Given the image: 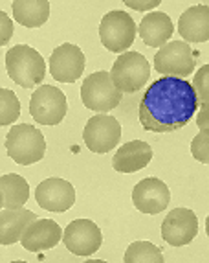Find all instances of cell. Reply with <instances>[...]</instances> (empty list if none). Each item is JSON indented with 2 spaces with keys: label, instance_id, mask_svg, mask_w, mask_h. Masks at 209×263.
I'll return each instance as SVG.
<instances>
[{
  "label": "cell",
  "instance_id": "603a6c76",
  "mask_svg": "<svg viewBox=\"0 0 209 263\" xmlns=\"http://www.w3.org/2000/svg\"><path fill=\"white\" fill-rule=\"evenodd\" d=\"M0 98H2V114H0V123L9 125L20 116V101L17 100L13 90L2 87L0 88Z\"/></svg>",
  "mask_w": 209,
  "mask_h": 263
},
{
  "label": "cell",
  "instance_id": "44dd1931",
  "mask_svg": "<svg viewBox=\"0 0 209 263\" xmlns=\"http://www.w3.org/2000/svg\"><path fill=\"white\" fill-rule=\"evenodd\" d=\"M11 8L15 21L24 28H40L50 18L48 0H15Z\"/></svg>",
  "mask_w": 209,
  "mask_h": 263
},
{
  "label": "cell",
  "instance_id": "4316f807",
  "mask_svg": "<svg viewBox=\"0 0 209 263\" xmlns=\"http://www.w3.org/2000/svg\"><path fill=\"white\" fill-rule=\"evenodd\" d=\"M0 18H2V44H6L9 39H11L13 26H11V21H9V17L4 13V11H0Z\"/></svg>",
  "mask_w": 209,
  "mask_h": 263
},
{
  "label": "cell",
  "instance_id": "4dcf8cb0",
  "mask_svg": "<svg viewBox=\"0 0 209 263\" xmlns=\"http://www.w3.org/2000/svg\"><path fill=\"white\" fill-rule=\"evenodd\" d=\"M11 263H28V261H22V259H20V261H11Z\"/></svg>",
  "mask_w": 209,
  "mask_h": 263
},
{
  "label": "cell",
  "instance_id": "52a82bcc",
  "mask_svg": "<svg viewBox=\"0 0 209 263\" xmlns=\"http://www.w3.org/2000/svg\"><path fill=\"white\" fill-rule=\"evenodd\" d=\"M68 112V101L59 87L43 85L37 87L30 98L31 118L40 125H57Z\"/></svg>",
  "mask_w": 209,
  "mask_h": 263
},
{
  "label": "cell",
  "instance_id": "7402d4cb",
  "mask_svg": "<svg viewBox=\"0 0 209 263\" xmlns=\"http://www.w3.org/2000/svg\"><path fill=\"white\" fill-rule=\"evenodd\" d=\"M123 263H165L160 247L151 241H134L127 247Z\"/></svg>",
  "mask_w": 209,
  "mask_h": 263
},
{
  "label": "cell",
  "instance_id": "8fae6325",
  "mask_svg": "<svg viewBox=\"0 0 209 263\" xmlns=\"http://www.w3.org/2000/svg\"><path fill=\"white\" fill-rule=\"evenodd\" d=\"M85 53L77 44L65 43L50 55V74L61 83H75L85 72Z\"/></svg>",
  "mask_w": 209,
  "mask_h": 263
},
{
  "label": "cell",
  "instance_id": "277c9868",
  "mask_svg": "<svg viewBox=\"0 0 209 263\" xmlns=\"http://www.w3.org/2000/svg\"><path fill=\"white\" fill-rule=\"evenodd\" d=\"M81 100L85 107L99 114L109 112L121 103L123 92L114 85L112 78L107 70L90 74L81 85Z\"/></svg>",
  "mask_w": 209,
  "mask_h": 263
},
{
  "label": "cell",
  "instance_id": "6da1fadb",
  "mask_svg": "<svg viewBox=\"0 0 209 263\" xmlns=\"http://www.w3.org/2000/svg\"><path fill=\"white\" fill-rule=\"evenodd\" d=\"M200 101L187 79L160 78L153 81L139 101V122L149 133H173L196 116Z\"/></svg>",
  "mask_w": 209,
  "mask_h": 263
},
{
  "label": "cell",
  "instance_id": "2e32d148",
  "mask_svg": "<svg viewBox=\"0 0 209 263\" xmlns=\"http://www.w3.org/2000/svg\"><path fill=\"white\" fill-rule=\"evenodd\" d=\"M153 160V147L143 140H132L119 145L112 158V167L119 173H136Z\"/></svg>",
  "mask_w": 209,
  "mask_h": 263
},
{
  "label": "cell",
  "instance_id": "ba28073f",
  "mask_svg": "<svg viewBox=\"0 0 209 263\" xmlns=\"http://www.w3.org/2000/svg\"><path fill=\"white\" fill-rule=\"evenodd\" d=\"M154 70L163 78L185 79L195 72L193 50L183 41H171L154 55Z\"/></svg>",
  "mask_w": 209,
  "mask_h": 263
},
{
  "label": "cell",
  "instance_id": "f546056e",
  "mask_svg": "<svg viewBox=\"0 0 209 263\" xmlns=\"http://www.w3.org/2000/svg\"><path fill=\"white\" fill-rule=\"evenodd\" d=\"M205 234H207V237H209V215H207V219H205Z\"/></svg>",
  "mask_w": 209,
  "mask_h": 263
},
{
  "label": "cell",
  "instance_id": "484cf974",
  "mask_svg": "<svg viewBox=\"0 0 209 263\" xmlns=\"http://www.w3.org/2000/svg\"><path fill=\"white\" fill-rule=\"evenodd\" d=\"M196 125L200 129V133L209 135V103H202L200 110L196 114Z\"/></svg>",
  "mask_w": 209,
  "mask_h": 263
},
{
  "label": "cell",
  "instance_id": "9c48e42d",
  "mask_svg": "<svg viewBox=\"0 0 209 263\" xmlns=\"http://www.w3.org/2000/svg\"><path fill=\"white\" fill-rule=\"evenodd\" d=\"M83 140L92 153H109L121 142V125L109 114L92 116L83 129Z\"/></svg>",
  "mask_w": 209,
  "mask_h": 263
},
{
  "label": "cell",
  "instance_id": "ac0fdd59",
  "mask_svg": "<svg viewBox=\"0 0 209 263\" xmlns=\"http://www.w3.org/2000/svg\"><path fill=\"white\" fill-rule=\"evenodd\" d=\"M178 33L183 43H205L209 41V6L198 4L180 15Z\"/></svg>",
  "mask_w": 209,
  "mask_h": 263
},
{
  "label": "cell",
  "instance_id": "8992f818",
  "mask_svg": "<svg viewBox=\"0 0 209 263\" xmlns=\"http://www.w3.org/2000/svg\"><path fill=\"white\" fill-rule=\"evenodd\" d=\"M110 78L123 94H132L149 81L151 65L139 52H125L114 61Z\"/></svg>",
  "mask_w": 209,
  "mask_h": 263
},
{
  "label": "cell",
  "instance_id": "7a4b0ae2",
  "mask_svg": "<svg viewBox=\"0 0 209 263\" xmlns=\"http://www.w3.org/2000/svg\"><path fill=\"white\" fill-rule=\"evenodd\" d=\"M6 70L17 85L31 88L43 83L46 76V63L30 44H17L6 52Z\"/></svg>",
  "mask_w": 209,
  "mask_h": 263
},
{
  "label": "cell",
  "instance_id": "5b68a950",
  "mask_svg": "<svg viewBox=\"0 0 209 263\" xmlns=\"http://www.w3.org/2000/svg\"><path fill=\"white\" fill-rule=\"evenodd\" d=\"M136 33H138V26H136L134 18L127 11L114 9V11L103 15V18H101L99 39L101 44L109 52L125 53L134 43Z\"/></svg>",
  "mask_w": 209,
  "mask_h": 263
},
{
  "label": "cell",
  "instance_id": "d4e9b609",
  "mask_svg": "<svg viewBox=\"0 0 209 263\" xmlns=\"http://www.w3.org/2000/svg\"><path fill=\"white\" fill-rule=\"evenodd\" d=\"M191 155L202 164H209V135L198 133L191 142Z\"/></svg>",
  "mask_w": 209,
  "mask_h": 263
},
{
  "label": "cell",
  "instance_id": "ffe728a7",
  "mask_svg": "<svg viewBox=\"0 0 209 263\" xmlns=\"http://www.w3.org/2000/svg\"><path fill=\"white\" fill-rule=\"evenodd\" d=\"M0 192H2V210H22L30 199V184L24 177L17 173H8L0 177Z\"/></svg>",
  "mask_w": 209,
  "mask_h": 263
},
{
  "label": "cell",
  "instance_id": "7c38bea8",
  "mask_svg": "<svg viewBox=\"0 0 209 263\" xmlns=\"http://www.w3.org/2000/svg\"><path fill=\"white\" fill-rule=\"evenodd\" d=\"M198 234V219L189 208H174L161 223V237L171 247L189 245Z\"/></svg>",
  "mask_w": 209,
  "mask_h": 263
},
{
  "label": "cell",
  "instance_id": "5bb4252c",
  "mask_svg": "<svg viewBox=\"0 0 209 263\" xmlns=\"http://www.w3.org/2000/svg\"><path fill=\"white\" fill-rule=\"evenodd\" d=\"M35 199L43 210L62 214L75 204V190L68 180L52 177L35 188Z\"/></svg>",
  "mask_w": 209,
  "mask_h": 263
},
{
  "label": "cell",
  "instance_id": "d6986e66",
  "mask_svg": "<svg viewBox=\"0 0 209 263\" xmlns=\"http://www.w3.org/2000/svg\"><path fill=\"white\" fill-rule=\"evenodd\" d=\"M37 219L39 217L26 208H22V210H2V214H0V223H2L0 243L6 247L20 241L26 228Z\"/></svg>",
  "mask_w": 209,
  "mask_h": 263
},
{
  "label": "cell",
  "instance_id": "30bf717a",
  "mask_svg": "<svg viewBox=\"0 0 209 263\" xmlns=\"http://www.w3.org/2000/svg\"><path fill=\"white\" fill-rule=\"evenodd\" d=\"M62 243L75 256H92L101 249L103 234L90 219H74L62 232Z\"/></svg>",
  "mask_w": 209,
  "mask_h": 263
},
{
  "label": "cell",
  "instance_id": "83f0119b",
  "mask_svg": "<svg viewBox=\"0 0 209 263\" xmlns=\"http://www.w3.org/2000/svg\"><path fill=\"white\" fill-rule=\"evenodd\" d=\"M125 6H129L132 9H138V11H149L151 13L154 8L160 6V0H153V2H125Z\"/></svg>",
  "mask_w": 209,
  "mask_h": 263
},
{
  "label": "cell",
  "instance_id": "cb8c5ba5",
  "mask_svg": "<svg viewBox=\"0 0 209 263\" xmlns=\"http://www.w3.org/2000/svg\"><path fill=\"white\" fill-rule=\"evenodd\" d=\"M193 88H195L196 98L202 103H209V65L200 66L195 74V79H193Z\"/></svg>",
  "mask_w": 209,
  "mask_h": 263
},
{
  "label": "cell",
  "instance_id": "f1b7e54d",
  "mask_svg": "<svg viewBox=\"0 0 209 263\" xmlns=\"http://www.w3.org/2000/svg\"><path fill=\"white\" fill-rule=\"evenodd\" d=\"M85 263H107L104 259H87Z\"/></svg>",
  "mask_w": 209,
  "mask_h": 263
},
{
  "label": "cell",
  "instance_id": "3957f363",
  "mask_svg": "<svg viewBox=\"0 0 209 263\" xmlns=\"http://www.w3.org/2000/svg\"><path fill=\"white\" fill-rule=\"evenodd\" d=\"M6 151L11 160L20 166H30L43 160L46 153V140L35 125L20 123L13 125L6 136Z\"/></svg>",
  "mask_w": 209,
  "mask_h": 263
},
{
  "label": "cell",
  "instance_id": "9a60e30c",
  "mask_svg": "<svg viewBox=\"0 0 209 263\" xmlns=\"http://www.w3.org/2000/svg\"><path fill=\"white\" fill-rule=\"evenodd\" d=\"M62 239V228L53 219H37L26 228L20 245L30 252L50 250Z\"/></svg>",
  "mask_w": 209,
  "mask_h": 263
},
{
  "label": "cell",
  "instance_id": "e0dca14e",
  "mask_svg": "<svg viewBox=\"0 0 209 263\" xmlns=\"http://www.w3.org/2000/svg\"><path fill=\"white\" fill-rule=\"evenodd\" d=\"M138 33L147 46H151V48H163L167 41L174 33L173 21L163 11H151V13H147L141 18L138 26Z\"/></svg>",
  "mask_w": 209,
  "mask_h": 263
},
{
  "label": "cell",
  "instance_id": "4fadbf2b",
  "mask_svg": "<svg viewBox=\"0 0 209 263\" xmlns=\"http://www.w3.org/2000/svg\"><path fill=\"white\" fill-rule=\"evenodd\" d=\"M132 202L141 214L156 215L165 210L171 202V190L163 180L156 177H147L134 186Z\"/></svg>",
  "mask_w": 209,
  "mask_h": 263
}]
</instances>
